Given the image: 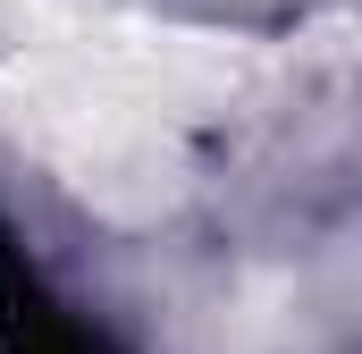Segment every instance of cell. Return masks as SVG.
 I'll use <instances>...</instances> for the list:
<instances>
[{
  "label": "cell",
  "mask_w": 362,
  "mask_h": 354,
  "mask_svg": "<svg viewBox=\"0 0 362 354\" xmlns=\"http://www.w3.org/2000/svg\"><path fill=\"white\" fill-rule=\"evenodd\" d=\"M0 354H110L85 321L25 270V253L0 228Z\"/></svg>",
  "instance_id": "cell-1"
}]
</instances>
